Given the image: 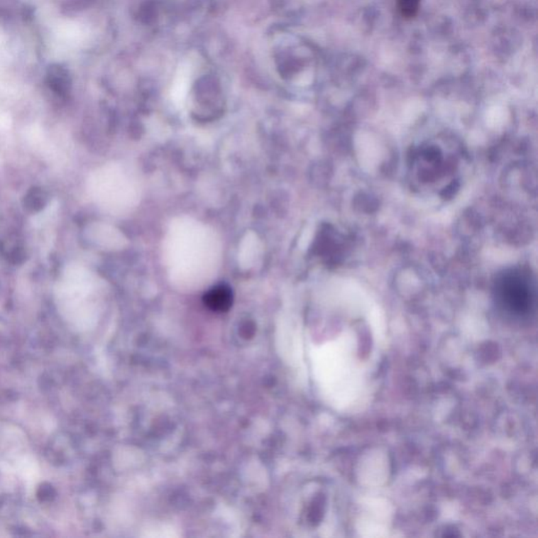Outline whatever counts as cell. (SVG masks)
<instances>
[{
	"label": "cell",
	"mask_w": 538,
	"mask_h": 538,
	"mask_svg": "<svg viewBox=\"0 0 538 538\" xmlns=\"http://www.w3.org/2000/svg\"><path fill=\"white\" fill-rule=\"evenodd\" d=\"M496 297L505 309L524 316L530 312L534 302V292L530 277L524 271H506L496 282Z\"/></svg>",
	"instance_id": "obj_1"
},
{
	"label": "cell",
	"mask_w": 538,
	"mask_h": 538,
	"mask_svg": "<svg viewBox=\"0 0 538 538\" xmlns=\"http://www.w3.org/2000/svg\"><path fill=\"white\" fill-rule=\"evenodd\" d=\"M205 305L215 312H225L233 304V292L227 285H216L205 294Z\"/></svg>",
	"instance_id": "obj_2"
},
{
	"label": "cell",
	"mask_w": 538,
	"mask_h": 538,
	"mask_svg": "<svg viewBox=\"0 0 538 538\" xmlns=\"http://www.w3.org/2000/svg\"><path fill=\"white\" fill-rule=\"evenodd\" d=\"M400 12L405 18H413L419 12L421 0H397Z\"/></svg>",
	"instance_id": "obj_3"
}]
</instances>
